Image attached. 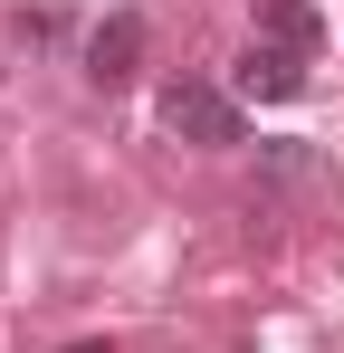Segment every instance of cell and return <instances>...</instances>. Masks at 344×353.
<instances>
[{
	"label": "cell",
	"mask_w": 344,
	"mask_h": 353,
	"mask_svg": "<svg viewBox=\"0 0 344 353\" xmlns=\"http://www.w3.org/2000/svg\"><path fill=\"white\" fill-rule=\"evenodd\" d=\"M163 124L182 143H239V96L211 86V77H172L163 86Z\"/></svg>",
	"instance_id": "1"
},
{
	"label": "cell",
	"mask_w": 344,
	"mask_h": 353,
	"mask_svg": "<svg viewBox=\"0 0 344 353\" xmlns=\"http://www.w3.org/2000/svg\"><path fill=\"white\" fill-rule=\"evenodd\" d=\"M134 77H144V19L115 10V19L86 29V86H96V96H124Z\"/></svg>",
	"instance_id": "2"
},
{
	"label": "cell",
	"mask_w": 344,
	"mask_h": 353,
	"mask_svg": "<svg viewBox=\"0 0 344 353\" xmlns=\"http://www.w3.org/2000/svg\"><path fill=\"white\" fill-rule=\"evenodd\" d=\"M306 67L316 58H287L268 39H249V58L229 67V96H249V105H287V96H306Z\"/></svg>",
	"instance_id": "3"
},
{
	"label": "cell",
	"mask_w": 344,
	"mask_h": 353,
	"mask_svg": "<svg viewBox=\"0 0 344 353\" xmlns=\"http://www.w3.org/2000/svg\"><path fill=\"white\" fill-rule=\"evenodd\" d=\"M258 39L287 48V58H316L325 48V19H316V0H258Z\"/></svg>",
	"instance_id": "4"
},
{
	"label": "cell",
	"mask_w": 344,
	"mask_h": 353,
	"mask_svg": "<svg viewBox=\"0 0 344 353\" xmlns=\"http://www.w3.org/2000/svg\"><path fill=\"white\" fill-rule=\"evenodd\" d=\"M77 353H106V344H77Z\"/></svg>",
	"instance_id": "5"
}]
</instances>
